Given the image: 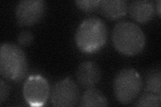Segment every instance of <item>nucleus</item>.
<instances>
[{
    "instance_id": "1",
    "label": "nucleus",
    "mask_w": 161,
    "mask_h": 107,
    "mask_svg": "<svg viewBox=\"0 0 161 107\" xmlns=\"http://www.w3.org/2000/svg\"><path fill=\"white\" fill-rule=\"evenodd\" d=\"M114 48L121 54L134 56L140 54L146 45V36L137 24L121 21L115 25L112 35Z\"/></svg>"
},
{
    "instance_id": "2",
    "label": "nucleus",
    "mask_w": 161,
    "mask_h": 107,
    "mask_svg": "<svg viewBox=\"0 0 161 107\" xmlns=\"http://www.w3.org/2000/svg\"><path fill=\"white\" fill-rule=\"evenodd\" d=\"M107 25L98 18L85 19L80 24L75 34L78 48L82 52L93 54L102 49L107 42Z\"/></svg>"
},
{
    "instance_id": "3",
    "label": "nucleus",
    "mask_w": 161,
    "mask_h": 107,
    "mask_svg": "<svg viewBox=\"0 0 161 107\" xmlns=\"http://www.w3.org/2000/svg\"><path fill=\"white\" fill-rule=\"evenodd\" d=\"M28 62L23 50L16 44L4 43L0 48V74L3 78L18 82L26 76Z\"/></svg>"
},
{
    "instance_id": "4",
    "label": "nucleus",
    "mask_w": 161,
    "mask_h": 107,
    "mask_svg": "<svg viewBox=\"0 0 161 107\" xmlns=\"http://www.w3.org/2000/svg\"><path fill=\"white\" fill-rule=\"evenodd\" d=\"M143 87L140 74L132 68L121 70L114 81V90L116 100L123 104H128L136 99Z\"/></svg>"
},
{
    "instance_id": "5",
    "label": "nucleus",
    "mask_w": 161,
    "mask_h": 107,
    "mask_svg": "<svg viewBox=\"0 0 161 107\" xmlns=\"http://www.w3.org/2000/svg\"><path fill=\"white\" fill-rule=\"evenodd\" d=\"M50 94V86L43 76H30L23 88V95L26 103L31 106H42L47 103Z\"/></svg>"
},
{
    "instance_id": "6",
    "label": "nucleus",
    "mask_w": 161,
    "mask_h": 107,
    "mask_svg": "<svg viewBox=\"0 0 161 107\" xmlns=\"http://www.w3.org/2000/svg\"><path fill=\"white\" fill-rule=\"evenodd\" d=\"M80 99L77 84L70 78H66L58 82L53 89L50 100L54 106H74Z\"/></svg>"
},
{
    "instance_id": "7",
    "label": "nucleus",
    "mask_w": 161,
    "mask_h": 107,
    "mask_svg": "<svg viewBox=\"0 0 161 107\" xmlns=\"http://www.w3.org/2000/svg\"><path fill=\"white\" fill-rule=\"evenodd\" d=\"M46 3L42 0L19 2L16 9L17 23L21 26H30L40 22L46 12Z\"/></svg>"
},
{
    "instance_id": "8",
    "label": "nucleus",
    "mask_w": 161,
    "mask_h": 107,
    "mask_svg": "<svg viewBox=\"0 0 161 107\" xmlns=\"http://www.w3.org/2000/svg\"><path fill=\"white\" fill-rule=\"evenodd\" d=\"M101 70L98 65L92 61H86L80 64L76 72L78 83L83 88H94L101 79Z\"/></svg>"
},
{
    "instance_id": "9",
    "label": "nucleus",
    "mask_w": 161,
    "mask_h": 107,
    "mask_svg": "<svg viewBox=\"0 0 161 107\" xmlns=\"http://www.w3.org/2000/svg\"><path fill=\"white\" fill-rule=\"evenodd\" d=\"M128 11L130 17L136 22L147 23L154 16L155 5L154 2L149 0L132 1L128 5Z\"/></svg>"
},
{
    "instance_id": "10",
    "label": "nucleus",
    "mask_w": 161,
    "mask_h": 107,
    "mask_svg": "<svg viewBox=\"0 0 161 107\" xmlns=\"http://www.w3.org/2000/svg\"><path fill=\"white\" fill-rule=\"evenodd\" d=\"M128 5V2L125 0H103L100 1L98 10L104 17L116 19L126 14Z\"/></svg>"
},
{
    "instance_id": "11",
    "label": "nucleus",
    "mask_w": 161,
    "mask_h": 107,
    "mask_svg": "<svg viewBox=\"0 0 161 107\" xmlns=\"http://www.w3.org/2000/svg\"><path fill=\"white\" fill-rule=\"evenodd\" d=\"M79 106L81 107H100L108 106V99L97 89H87L80 96Z\"/></svg>"
},
{
    "instance_id": "12",
    "label": "nucleus",
    "mask_w": 161,
    "mask_h": 107,
    "mask_svg": "<svg viewBox=\"0 0 161 107\" xmlns=\"http://www.w3.org/2000/svg\"><path fill=\"white\" fill-rule=\"evenodd\" d=\"M161 72L160 69L150 70L146 78L145 93L161 96Z\"/></svg>"
},
{
    "instance_id": "13",
    "label": "nucleus",
    "mask_w": 161,
    "mask_h": 107,
    "mask_svg": "<svg viewBox=\"0 0 161 107\" xmlns=\"http://www.w3.org/2000/svg\"><path fill=\"white\" fill-rule=\"evenodd\" d=\"M138 107H160L161 105V96L149 93L142 94L134 104Z\"/></svg>"
},
{
    "instance_id": "14",
    "label": "nucleus",
    "mask_w": 161,
    "mask_h": 107,
    "mask_svg": "<svg viewBox=\"0 0 161 107\" xmlns=\"http://www.w3.org/2000/svg\"><path fill=\"white\" fill-rule=\"evenodd\" d=\"M99 0H79L75 1L77 6L80 9L86 13H91L95 12L96 9H98Z\"/></svg>"
},
{
    "instance_id": "15",
    "label": "nucleus",
    "mask_w": 161,
    "mask_h": 107,
    "mask_svg": "<svg viewBox=\"0 0 161 107\" xmlns=\"http://www.w3.org/2000/svg\"><path fill=\"white\" fill-rule=\"evenodd\" d=\"M34 40V34L28 30H24L19 34L18 36V43L23 46H28L32 44Z\"/></svg>"
},
{
    "instance_id": "16",
    "label": "nucleus",
    "mask_w": 161,
    "mask_h": 107,
    "mask_svg": "<svg viewBox=\"0 0 161 107\" xmlns=\"http://www.w3.org/2000/svg\"><path fill=\"white\" fill-rule=\"evenodd\" d=\"M9 94V87L3 80L0 81V103H3L7 99Z\"/></svg>"
},
{
    "instance_id": "17",
    "label": "nucleus",
    "mask_w": 161,
    "mask_h": 107,
    "mask_svg": "<svg viewBox=\"0 0 161 107\" xmlns=\"http://www.w3.org/2000/svg\"><path fill=\"white\" fill-rule=\"evenodd\" d=\"M160 4H161V2L160 1V0H158V1L157 2V3H156V5H157V6H156V9H157V12H158V16H160Z\"/></svg>"
}]
</instances>
